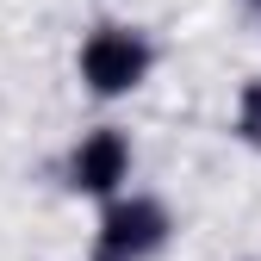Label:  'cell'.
I'll use <instances>...</instances> for the list:
<instances>
[{"label": "cell", "instance_id": "obj_1", "mask_svg": "<svg viewBox=\"0 0 261 261\" xmlns=\"http://www.w3.org/2000/svg\"><path fill=\"white\" fill-rule=\"evenodd\" d=\"M69 69H75V87L93 106H124V100H137V93L155 81L162 44H155V31L137 25V19H93L75 38Z\"/></svg>", "mask_w": 261, "mask_h": 261}, {"label": "cell", "instance_id": "obj_2", "mask_svg": "<svg viewBox=\"0 0 261 261\" xmlns=\"http://www.w3.org/2000/svg\"><path fill=\"white\" fill-rule=\"evenodd\" d=\"M180 237V218L162 193L130 180L124 193L93 205V230H87V261H162Z\"/></svg>", "mask_w": 261, "mask_h": 261}, {"label": "cell", "instance_id": "obj_3", "mask_svg": "<svg viewBox=\"0 0 261 261\" xmlns=\"http://www.w3.org/2000/svg\"><path fill=\"white\" fill-rule=\"evenodd\" d=\"M56 180H62L69 199H87V205L112 199V193H124L137 180V137L124 124H112V118L75 130L69 149L56 155Z\"/></svg>", "mask_w": 261, "mask_h": 261}, {"label": "cell", "instance_id": "obj_4", "mask_svg": "<svg viewBox=\"0 0 261 261\" xmlns=\"http://www.w3.org/2000/svg\"><path fill=\"white\" fill-rule=\"evenodd\" d=\"M230 137L249 155H261V75H243L230 93Z\"/></svg>", "mask_w": 261, "mask_h": 261}, {"label": "cell", "instance_id": "obj_5", "mask_svg": "<svg viewBox=\"0 0 261 261\" xmlns=\"http://www.w3.org/2000/svg\"><path fill=\"white\" fill-rule=\"evenodd\" d=\"M243 13L255 19V31H261V0H243Z\"/></svg>", "mask_w": 261, "mask_h": 261}]
</instances>
